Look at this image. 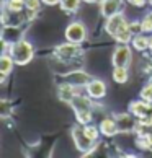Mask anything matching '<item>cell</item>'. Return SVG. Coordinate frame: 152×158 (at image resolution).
<instances>
[{"mask_svg":"<svg viewBox=\"0 0 152 158\" xmlns=\"http://www.w3.org/2000/svg\"><path fill=\"white\" fill-rule=\"evenodd\" d=\"M132 38H134V34H132V31L129 30V23H128V25L115 36V39L118 41L119 44H129L131 41H132Z\"/></svg>","mask_w":152,"mask_h":158,"instance_id":"obj_18","label":"cell"},{"mask_svg":"<svg viewBox=\"0 0 152 158\" xmlns=\"http://www.w3.org/2000/svg\"><path fill=\"white\" fill-rule=\"evenodd\" d=\"M98 127H100L102 135H105V137H115L116 134L119 132V127H118V124H116L115 118H105V119H102Z\"/></svg>","mask_w":152,"mask_h":158,"instance_id":"obj_14","label":"cell"},{"mask_svg":"<svg viewBox=\"0 0 152 158\" xmlns=\"http://www.w3.org/2000/svg\"><path fill=\"white\" fill-rule=\"evenodd\" d=\"M150 15H152V11H150Z\"/></svg>","mask_w":152,"mask_h":158,"instance_id":"obj_32","label":"cell"},{"mask_svg":"<svg viewBox=\"0 0 152 158\" xmlns=\"http://www.w3.org/2000/svg\"><path fill=\"white\" fill-rule=\"evenodd\" d=\"M82 52L84 51H82L80 44L67 41V43L57 46L54 54H56L57 59H61V60H71V59H77L79 56H82Z\"/></svg>","mask_w":152,"mask_h":158,"instance_id":"obj_4","label":"cell"},{"mask_svg":"<svg viewBox=\"0 0 152 158\" xmlns=\"http://www.w3.org/2000/svg\"><path fill=\"white\" fill-rule=\"evenodd\" d=\"M82 0H61V8L66 11V13H75L80 8Z\"/></svg>","mask_w":152,"mask_h":158,"instance_id":"obj_21","label":"cell"},{"mask_svg":"<svg viewBox=\"0 0 152 158\" xmlns=\"http://www.w3.org/2000/svg\"><path fill=\"white\" fill-rule=\"evenodd\" d=\"M139 96H141V99H144V101L152 103V83H150V81H149V83H147V85H145L144 88L141 90Z\"/></svg>","mask_w":152,"mask_h":158,"instance_id":"obj_23","label":"cell"},{"mask_svg":"<svg viewBox=\"0 0 152 158\" xmlns=\"http://www.w3.org/2000/svg\"><path fill=\"white\" fill-rule=\"evenodd\" d=\"M79 95L77 91V86L74 85H69V83H64V85H59V90H57V96H59L61 101L64 103H69L71 104V101Z\"/></svg>","mask_w":152,"mask_h":158,"instance_id":"obj_15","label":"cell"},{"mask_svg":"<svg viewBox=\"0 0 152 158\" xmlns=\"http://www.w3.org/2000/svg\"><path fill=\"white\" fill-rule=\"evenodd\" d=\"M72 139H74V143H75V147H77V150L82 152L84 155H89L90 152L95 148V145H97L95 140H92V139L85 134L84 124L72 127Z\"/></svg>","mask_w":152,"mask_h":158,"instance_id":"obj_3","label":"cell"},{"mask_svg":"<svg viewBox=\"0 0 152 158\" xmlns=\"http://www.w3.org/2000/svg\"><path fill=\"white\" fill-rule=\"evenodd\" d=\"M132 60V52L128 44H119L113 52V67H128Z\"/></svg>","mask_w":152,"mask_h":158,"instance_id":"obj_6","label":"cell"},{"mask_svg":"<svg viewBox=\"0 0 152 158\" xmlns=\"http://www.w3.org/2000/svg\"><path fill=\"white\" fill-rule=\"evenodd\" d=\"M126 25H128V20L124 18V15H123V11H121V13H118V15H113V16H110V18H106L105 31H106L110 36L115 38Z\"/></svg>","mask_w":152,"mask_h":158,"instance_id":"obj_8","label":"cell"},{"mask_svg":"<svg viewBox=\"0 0 152 158\" xmlns=\"http://www.w3.org/2000/svg\"><path fill=\"white\" fill-rule=\"evenodd\" d=\"M131 43H132V48L136 49V51L144 52V51H147L149 46H150V38L145 36L144 33H139V34H136V36L132 38Z\"/></svg>","mask_w":152,"mask_h":158,"instance_id":"obj_17","label":"cell"},{"mask_svg":"<svg viewBox=\"0 0 152 158\" xmlns=\"http://www.w3.org/2000/svg\"><path fill=\"white\" fill-rule=\"evenodd\" d=\"M3 8H7L10 13H20L25 8V0H3Z\"/></svg>","mask_w":152,"mask_h":158,"instance_id":"obj_20","label":"cell"},{"mask_svg":"<svg viewBox=\"0 0 152 158\" xmlns=\"http://www.w3.org/2000/svg\"><path fill=\"white\" fill-rule=\"evenodd\" d=\"M150 83H152V73H150Z\"/></svg>","mask_w":152,"mask_h":158,"instance_id":"obj_31","label":"cell"},{"mask_svg":"<svg viewBox=\"0 0 152 158\" xmlns=\"http://www.w3.org/2000/svg\"><path fill=\"white\" fill-rule=\"evenodd\" d=\"M43 0H25V8L28 11H38L41 8Z\"/></svg>","mask_w":152,"mask_h":158,"instance_id":"obj_24","label":"cell"},{"mask_svg":"<svg viewBox=\"0 0 152 158\" xmlns=\"http://www.w3.org/2000/svg\"><path fill=\"white\" fill-rule=\"evenodd\" d=\"M10 56L13 57V60L16 65H26V64H30L34 57V48L30 41L26 39H20L16 41V43L10 44Z\"/></svg>","mask_w":152,"mask_h":158,"instance_id":"obj_2","label":"cell"},{"mask_svg":"<svg viewBox=\"0 0 152 158\" xmlns=\"http://www.w3.org/2000/svg\"><path fill=\"white\" fill-rule=\"evenodd\" d=\"M129 3L131 5H134V7H145V5L149 3V0H129Z\"/></svg>","mask_w":152,"mask_h":158,"instance_id":"obj_26","label":"cell"},{"mask_svg":"<svg viewBox=\"0 0 152 158\" xmlns=\"http://www.w3.org/2000/svg\"><path fill=\"white\" fill-rule=\"evenodd\" d=\"M64 83L74 85V86H87L93 80L92 77L84 70H74V72H69L62 77Z\"/></svg>","mask_w":152,"mask_h":158,"instance_id":"obj_7","label":"cell"},{"mask_svg":"<svg viewBox=\"0 0 152 158\" xmlns=\"http://www.w3.org/2000/svg\"><path fill=\"white\" fill-rule=\"evenodd\" d=\"M44 5H48V7H51V5H59L61 0H43Z\"/></svg>","mask_w":152,"mask_h":158,"instance_id":"obj_27","label":"cell"},{"mask_svg":"<svg viewBox=\"0 0 152 158\" xmlns=\"http://www.w3.org/2000/svg\"><path fill=\"white\" fill-rule=\"evenodd\" d=\"M66 39L71 43L82 44L87 39V26L82 21H72L66 28Z\"/></svg>","mask_w":152,"mask_h":158,"instance_id":"obj_5","label":"cell"},{"mask_svg":"<svg viewBox=\"0 0 152 158\" xmlns=\"http://www.w3.org/2000/svg\"><path fill=\"white\" fill-rule=\"evenodd\" d=\"M129 113H132L137 119L147 118L152 113V103H147L144 99H137V101H132L129 104Z\"/></svg>","mask_w":152,"mask_h":158,"instance_id":"obj_11","label":"cell"},{"mask_svg":"<svg viewBox=\"0 0 152 158\" xmlns=\"http://www.w3.org/2000/svg\"><path fill=\"white\" fill-rule=\"evenodd\" d=\"M149 3H150V7H152V0H149Z\"/></svg>","mask_w":152,"mask_h":158,"instance_id":"obj_30","label":"cell"},{"mask_svg":"<svg viewBox=\"0 0 152 158\" xmlns=\"http://www.w3.org/2000/svg\"><path fill=\"white\" fill-rule=\"evenodd\" d=\"M113 80L116 83H126L129 80V72H128V67H115L113 69Z\"/></svg>","mask_w":152,"mask_h":158,"instance_id":"obj_19","label":"cell"},{"mask_svg":"<svg viewBox=\"0 0 152 158\" xmlns=\"http://www.w3.org/2000/svg\"><path fill=\"white\" fill-rule=\"evenodd\" d=\"M113 118L116 121V124L119 127V132H131L137 127L136 122V116L132 113H121V114H113Z\"/></svg>","mask_w":152,"mask_h":158,"instance_id":"obj_9","label":"cell"},{"mask_svg":"<svg viewBox=\"0 0 152 158\" xmlns=\"http://www.w3.org/2000/svg\"><path fill=\"white\" fill-rule=\"evenodd\" d=\"M84 2H87V3H103L105 2V0H84Z\"/></svg>","mask_w":152,"mask_h":158,"instance_id":"obj_28","label":"cell"},{"mask_svg":"<svg viewBox=\"0 0 152 158\" xmlns=\"http://www.w3.org/2000/svg\"><path fill=\"white\" fill-rule=\"evenodd\" d=\"M85 91H87V95L93 99H102L106 95V83L102 80H98V78H93L90 83L85 86Z\"/></svg>","mask_w":152,"mask_h":158,"instance_id":"obj_10","label":"cell"},{"mask_svg":"<svg viewBox=\"0 0 152 158\" xmlns=\"http://www.w3.org/2000/svg\"><path fill=\"white\" fill-rule=\"evenodd\" d=\"M141 25H142V33H152V15L150 13H147L144 16Z\"/></svg>","mask_w":152,"mask_h":158,"instance_id":"obj_25","label":"cell"},{"mask_svg":"<svg viewBox=\"0 0 152 158\" xmlns=\"http://www.w3.org/2000/svg\"><path fill=\"white\" fill-rule=\"evenodd\" d=\"M23 28L18 25H5L3 26V31H2V41H7L8 44H13L16 41L23 39Z\"/></svg>","mask_w":152,"mask_h":158,"instance_id":"obj_12","label":"cell"},{"mask_svg":"<svg viewBox=\"0 0 152 158\" xmlns=\"http://www.w3.org/2000/svg\"><path fill=\"white\" fill-rule=\"evenodd\" d=\"M149 49L152 51V38H150V46H149Z\"/></svg>","mask_w":152,"mask_h":158,"instance_id":"obj_29","label":"cell"},{"mask_svg":"<svg viewBox=\"0 0 152 158\" xmlns=\"http://www.w3.org/2000/svg\"><path fill=\"white\" fill-rule=\"evenodd\" d=\"M92 99L90 96H84V95H79L75 96L72 101H71V108L74 109L75 113V119H77L79 124H90L92 119H93V114H92Z\"/></svg>","mask_w":152,"mask_h":158,"instance_id":"obj_1","label":"cell"},{"mask_svg":"<svg viewBox=\"0 0 152 158\" xmlns=\"http://www.w3.org/2000/svg\"><path fill=\"white\" fill-rule=\"evenodd\" d=\"M13 65H16L13 57L10 56V52H3L2 57H0V72H2V77H7V75L13 70Z\"/></svg>","mask_w":152,"mask_h":158,"instance_id":"obj_16","label":"cell"},{"mask_svg":"<svg viewBox=\"0 0 152 158\" xmlns=\"http://www.w3.org/2000/svg\"><path fill=\"white\" fill-rule=\"evenodd\" d=\"M123 8V0H105L102 3V15L105 18H110L113 15L121 13Z\"/></svg>","mask_w":152,"mask_h":158,"instance_id":"obj_13","label":"cell"},{"mask_svg":"<svg viewBox=\"0 0 152 158\" xmlns=\"http://www.w3.org/2000/svg\"><path fill=\"white\" fill-rule=\"evenodd\" d=\"M84 131H85V134L89 135L92 140H95V142H98V137H100V127H97V126H90V124H87V126H84Z\"/></svg>","mask_w":152,"mask_h":158,"instance_id":"obj_22","label":"cell"}]
</instances>
